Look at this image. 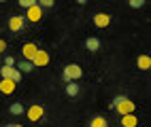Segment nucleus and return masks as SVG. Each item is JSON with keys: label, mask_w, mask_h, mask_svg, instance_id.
<instances>
[{"label": "nucleus", "mask_w": 151, "mask_h": 127, "mask_svg": "<svg viewBox=\"0 0 151 127\" xmlns=\"http://www.w3.org/2000/svg\"><path fill=\"white\" fill-rule=\"evenodd\" d=\"M113 108L119 112V116H122V114H128V112H134V102H130L124 95H117L113 100Z\"/></svg>", "instance_id": "f257e3e1"}, {"label": "nucleus", "mask_w": 151, "mask_h": 127, "mask_svg": "<svg viewBox=\"0 0 151 127\" xmlns=\"http://www.w3.org/2000/svg\"><path fill=\"white\" fill-rule=\"evenodd\" d=\"M81 74H83L81 66L68 64V66L64 68V72H62V79H64V83H68V81H79V79H81Z\"/></svg>", "instance_id": "f03ea898"}, {"label": "nucleus", "mask_w": 151, "mask_h": 127, "mask_svg": "<svg viewBox=\"0 0 151 127\" xmlns=\"http://www.w3.org/2000/svg\"><path fill=\"white\" fill-rule=\"evenodd\" d=\"M0 76H2V79H11L13 83L22 81V72H19L17 68H13V66H2L0 68Z\"/></svg>", "instance_id": "7ed1b4c3"}, {"label": "nucleus", "mask_w": 151, "mask_h": 127, "mask_svg": "<svg viewBox=\"0 0 151 127\" xmlns=\"http://www.w3.org/2000/svg\"><path fill=\"white\" fill-rule=\"evenodd\" d=\"M43 116H45V108H43L41 104H32V106L28 108V119L32 121V123H38Z\"/></svg>", "instance_id": "20e7f679"}, {"label": "nucleus", "mask_w": 151, "mask_h": 127, "mask_svg": "<svg viewBox=\"0 0 151 127\" xmlns=\"http://www.w3.org/2000/svg\"><path fill=\"white\" fill-rule=\"evenodd\" d=\"M24 26H26V17H22V15L9 17V30H11V32H22Z\"/></svg>", "instance_id": "39448f33"}, {"label": "nucleus", "mask_w": 151, "mask_h": 127, "mask_svg": "<svg viewBox=\"0 0 151 127\" xmlns=\"http://www.w3.org/2000/svg\"><path fill=\"white\" fill-rule=\"evenodd\" d=\"M26 19H28V21H41V17H43V9L41 6H38V4H32V6H30V9H26Z\"/></svg>", "instance_id": "423d86ee"}, {"label": "nucleus", "mask_w": 151, "mask_h": 127, "mask_svg": "<svg viewBox=\"0 0 151 127\" xmlns=\"http://www.w3.org/2000/svg\"><path fill=\"white\" fill-rule=\"evenodd\" d=\"M32 64H34V68H43V66H47V64H49V53L43 51V49H38L36 55L32 57Z\"/></svg>", "instance_id": "0eeeda50"}, {"label": "nucleus", "mask_w": 151, "mask_h": 127, "mask_svg": "<svg viewBox=\"0 0 151 127\" xmlns=\"http://www.w3.org/2000/svg\"><path fill=\"white\" fill-rule=\"evenodd\" d=\"M36 51H38V47H36L34 43H26V45L22 47V55H24V60H30V62H32V57L36 55Z\"/></svg>", "instance_id": "6e6552de"}, {"label": "nucleus", "mask_w": 151, "mask_h": 127, "mask_svg": "<svg viewBox=\"0 0 151 127\" xmlns=\"http://www.w3.org/2000/svg\"><path fill=\"white\" fill-rule=\"evenodd\" d=\"M111 23V15H106V13H96L94 15V26L96 28H106Z\"/></svg>", "instance_id": "1a4fd4ad"}, {"label": "nucleus", "mask_w": 151, "mask_h": 127, "mask_svg": "<svg viewBox=\"0 0 151 127\" xmlns=\"http://www.w3.org/2000/svg\"><path fill=\"white\" fill-rule=\"evenodd\" d=\"M15 87H17V83H13L11 79H2L0 81V91H2L4 95H11L15 91Z\"/></svg>", "instance_id": "9d476101"}, {"label": "nucleus", "mask_w": 151, "mask_h": 127, "mask_svg": "<svg viewBox=\"0 0 151 127\" xmlns=\"http://www.w3.org/2000/svg\"><path fill=\"white\" fill-rule=\"evenodd\" d=\"M138 125V119L134 112H128V114H122V127H136Z\"/></svg>", "instance_id": "9b49d317"}, {"label": "nucleus", "mask_w": 151, "mask_h": 127, "mask_svg": "<svg viewBox=\"0 0 151 127\" xmlns=\"http://www.w3.org/2000/svg\"><path fill=\"white\" fill-rule=\"evenodd\" d=\"M136 66L140 68V70H149V68H151V57L149 55H138Z\"/></svg>", "instance_id": "f8f14e48"}, {"label": "nucleus", "mask_w": 151, "mask_h": 127, "mask_svg": "<svg viewBox=\"0 0 151 127\" xmlns=\"http://www.w3.org/2000/svg\"><path fill=\"white\" fill-rule=\"evenodd\" d=\"M66 95H68V97L79 95V85H77V81H68V83H66Z\"/></svg>", "instance_id": "ddd939ff"}, {"label": "nucleus", "mask_w": 151, "mask_h": 127, "mask_svg": "<svg viewBox=\"0 0 151 127\" xmlns=\"http://www.w3.org/2000/svg\"><path fill=\"white\" fill-rule=\"evenodd\" d=\"M85 47H87V51H98V49H100V40L96 36H92V38L85 40Z\"/></svg>", "instance_id": "4468645a"}, {"label": "nucleus", "mask_w": 151, "mask_h": 127, "mask_svg": "<svg viewBox=\"0 0 151 127\" xmlns=\"http://www.w3.org/2000/svg\"><path fill=\"white\" fill-rule=\"evenodd\" d=\"M9 112H11L13 116L22 114V112H24V104H22V102H13L11 106H9Z\"/></svg>", "instance_id": "2eb2a0df"}, {"label": "nucleus", "mask_w": 151, "mask_h": 127, "mask_svg": "<svg viewBox=\"0 0 151 127\" xmlns=\"http://www.w3.org/2000/svg\"><path fill=\"white\" fill-rule=\"evenodd\" d=\"M34 70V64L30 60H24L22 64H19V72H32Z\"/></svg>", "instance_id": "dca6fc26"}, {"label": "nucleus", "mask_w": 151, "mask_h": 127, "mask_svg": "<svg viewBox=\"0 0 151 127\" xmlns=\"http://www.w3.org/2000/svg\"><path fill=\"white\" fill-rule=\"evenodd\" d=\"M106 125V119L104 116H94L92 123H89V127H104Z\"/></svg>", "instance_id": "f3484780"}, {"label": "nucleus", "mask_w": 151, "mask_h": 127, "mask_svg": "<svg viewBox=\"0 0 151 127\" xmlns=\"http://www.w3.org/2000/svg\"><path fill=\"white\" fill-rule=\"evenodd\" d=\"M36 4L41 9H51L53 6V0H36Z\"/></svg>", "instance_id": "a211bd4d"}, {"label": "nucleus", "mask_w": 151, "mask_h": 127, "mask_svg": "<svg viewBox=\"0 0 151 127\" xmlns=\"http://www.w3.org/2000/svg\"><path fill=\"white\" fill-rule=\"evenodd\" d=\"M128 4L132 6V9H140V6L145 4V0H128Z\"/></svg>", "instance_id": "6ab92c4d"}, {"label": "nucleus", "mask_w": 151, "mask_h": 127, "mask_svg": "<svg viewBox=\"0 0 151 127\" xmlns=\"http://www.w3.org/2000/svg\"><path fill=\"white\" fill-rule=\"evenodd\" d=\"M32 4H36V0H19V6H24V9H30Z\"/></svg>", "instance_id": "aec40b11"}, {"label": "nucleus", "mask_w": 151, "mask_h": 127, "mask_svg": "<svg viewBox=\"0 0 151 127\" xmlns=\"http://www.w3.org/2000/svg\"><path fill=\"white\" fill-rule=\"evenodd\" d=\"M13 64H15L13 55H6V57H4V66H13Z\"/></svg>", "instance_id": "412c9836"}, {"label": "nucleus", "mask_w": 151, "mask_h": 127, "mask_svg": "<svg viewBox=\"0 0 151 127\" xmlns=\"http://www.w3.org/2000/svg\"><path fill=\"white\" fill-rule=\"evenodd\" d=\"M4 51H6V43L0 38V53H4Z\"/></svg>", "instance_id": "4be33fe9"}, {"label": "nucleus", "mask_w": 151, "mask_h": 127, "mask_svg": "<svg viewBox=\"0 0 151 127\" xmlns=\"http://www.w3.org/2000/svg\"><path fill=\"white\" fill-rule=\"evenodd\" d=\"M6 127H22V125H17V123H9Z\"/></svg>", "instance_id": "5701e85b"}, {"label": "nucleus", "mask_w": 151, "mask_h": 127, "mask_svg": "<svg viewBox=\"0 0 151 127\" xmlns=\"http://www.w3.org/2000/svg\"><path fill=\"white\" fill-rule=\"evenodd\" d=\"M87 2V0H77V4H85Z\"/></svg>", "instance_id": "b1692460"}, {"label": "nucleus", "mask_w": 151, "mask_h": 127, "mask_svg": "<svg viewBox=\"0 0 151 127\" xmlns=\"http://www.w3.org/2000/svg\"><path fill=\"white\" fill-rule=\"evenodd\" d=\"M0 2H4V0H0Z\"/></svg>", "instance_id": "393cba45"}, {"label": "nucleus", "mask_w": 151, "mask_h": 127, "mask_svg": "<svg viewBox=\"0 0 151 127\" xmlns=\"http://www.w3.org/2000/svg\"><path fill=\"white\" fill-rule=\"evenodd\" d=\"M104 127H109V125H104Z\"/></svg>", "instance_id": "a878e982"}]
</instances>
